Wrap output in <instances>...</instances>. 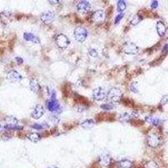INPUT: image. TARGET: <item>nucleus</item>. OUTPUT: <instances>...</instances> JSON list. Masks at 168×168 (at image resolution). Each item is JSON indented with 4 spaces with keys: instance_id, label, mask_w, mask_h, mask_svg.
<instances>
[{
    "instance_id": "36",
    "label": "nucleus",
    "mask_w": 168,
    "mask_h": 168,
    "mask_svg": "<svg viewBox=\"0 0 168 168\" xmlns=\"http://www.w3.org/2000/svg\"><path fill=\"white\" fill-rule=\"evenodd\" d=\"M136 85V82L132 83V84H131V86H130V89H131V90H132V91H133L134 92H138V89H137V88L135 87Z\"/></svg>"
},
{
    "instance_id": "38",
    "label": "nucleus",
    "mask_w": 168,
    "mask_h": 168,
    "mask_svg": "<svg viewBox=\"0 0 168 168\" xmlns=\"http://www.w3.org/2000/svg\"><path fill=\"white\" fill-rule=\"evenodd\" d=\"M49 3H53L52 4H57L58 3H61V1H51V0H50Z\"/></svg>"
},
{
    "instance_id": "10",
    "label": "nucleus",
    "mask_w": 168,
    "mask_h": 168,
    "mask_svg": "<svg viewBox=\"0 0 168 168\" xmlns=\"http://www.w3.org/2000/svg\"><path fill=\"white\" fill-rule=\"evenodd\" d=\"M23 76L15 70H11L7 73V79L11 81H21Z\"/></svg>"
},
{
    "instance_id": "39",
    "label": "nucleus",
    "mask_w": 168,
    "mask_h": 168,
    "mask_svg": "<svg viewBox=\"0 0 168 168\" xmlns=\"http://www.w3.org/2000/svg\"><path fill=\"white\" fill-rule=\"evenodd\" d=\"M48 168H58V167H53V166H52V167H49Z\"/></svg>"
},
{
    "instance_id": "15",
    "label": "nucleus",
    "mask_w": 168,
    "mask_h": 168,
    "mask_svg": "<svg viewBox=\"0 0 168 168\" xmlns=\"http://www.w3.org/2000/svg\"><path fill=\"white\" fill-rule=\"evenodd\" d=\"M156 30H157L159 36L162 37V36L165 35L166 31H167V28H166V25H165V24L163 22H157V24H156Z\"/></svg>"
},
{
    "instance_id": "13",
    "label": "nucleus",
    "mask_w": 168,
    "mask_h": 168,
    "mask_svg": "<svg viewBox=\"0 0 168 168\" xmlns=\"http://www.w3.org/2000/svg\"><path fill=\"white\" fill-rule=\"evenodd\" d=\"M111 162H112V158L107 154L102 155L101 156H99V158H98V162L102 166H105V167L109 166L111 164Z\"/></svg>"
},
{
    "instance_id": "28",
    "label": "nucleus",
    "mask_w": 168,
    "mask_h": 168,
    "mask_svg": "<svg viewBox=\"0 0 168 168\" xmlns=\"http://www.w3.org/2000/svg\"><path fill=\"white\" fill-rule=\"evenodd\" d=\"M45 124H34V125H32V128L33 129H35V130H42V129H44V127H46L47 125H44Z\"/></svg>"
},
{
    "instance_id": "35",
    "label": "nucleus",
    "mask_w": 168,
    "mask_h": 168,
    "mask_svg": "<svg viewBox=\"0 0 168 168\" xmlns=\"http://www.w3.org/2000/svg\"><path fill=\"white\" fill-rule=\"evenodd\" d=\"M15 61H16V62L19 65H21V64H23V62H24V60L22 59L21 57H19V56H16L15 57Z\"/></svg>"
},
{
    "instance_id": "24",
    "label": "nucleus",
    "mask_w": 168,
    "mask_h": 168,
    "mask_svg": "<svg viewBox=\"0 0 168 168\" xmlns=\"http://www.w3.org/2000/svg\"><path fill=\"white\" fill-rule=\"evenodd\" d=\"M101 109H103V110H106V111H109V110H112V109H114V104L111 103H103L102 104L101 106Z\"/></svg>"
},
{
    "instance_id": "17",
    "label": "nucleus",
    "mask_w": 168,
    "mask_h": 168,
    "mask_svg": "<svg viewBox=\"0 0 168 168\" xmlns=\"http://www.w3.org/2000/svg\"><path fill=\"white\" fill-rule=\"evenodd\" d=\"M118 166L121 168H132L133 163L128 159H123L118 162Z\"/></svg>"
},
{
    "instance_id": "32",
    "label": "nucleus",
    "mask_w": 168,
    "mask_h": 168,
    "mask_svg": "<svg viewBox=\"0 0 168 168\" xmlns=\"http://www.w3.org/2000/svg\"><path fill=\"white\" fill-rule=\"evenodd\" d=\"M50 120L54 124V125H56V124H57L58 122H59V119L56 117V116H51L50 118Z\"/></svg>"
},
{
    "instance_id": "8",
    "label": "nucleus",
    "mask_w": 168,
    "mask_h": 168,
    "mask_svg": "<svg viewBox=\"0 0 168 168\" xmlns=\"http://www.w3.org/2000/svg\"><path fill=\"white\" fill-rule=\"evenodd\" d=\"M124 52L128 55H136L139 52V47L135 43H126L123 47Z\"/></svg>"
},
{
    "instance_id": "7",
    "label": "nucleus",
    "mask_w": 168,
    "mask_h": 168,
    "mask_svg": "<svg viewBox=\"0 0 168 168\" xmlns=\"http://www.w3.org/2000/svg\"><path fill=\"white\" fill-rule=\"evenodd\" d=\"M76 9H77L78 12H80V13L87 14V13H89L91 11L92 5H91V4L88 1L83 0V1H80L76 4Z\"/></svg>"
},
{
    "instance_id": "34",
    "label": "nucleus",
    "mask_w": 168,
    "mask_h": 168,
    "mask_svg": "<svg viewBox=\"0 0 168 168\" xmlns=\"http://www.w3.org/2000/svg\"><path fill=\"white\" fill-rule=\"evenodd\" d=\"M151 7V9H156L158 7V1H156V0H155V1H152Z\"/></svg>"
},
{
    "instance_id": "21",
    "label": "nucleus",
    "mask_w": 168,
    "mask_h": 168,
    "mask_svg": "<svg viewBox=\"0 0 168 168\" xmlns=\"http://www.w3.org/2000/svg\"><path fill=\"white\" fill-rule=\"evenodd\" d=\"M28 139L30 141H33V142H37L40 140V136L39 135L38 133H35V132H33L30 133L29 136H28Z\"/></svg>"
},
{
    "instance_id": "2",
    "label": "nucleus",
    "mask_w": 168,
    "mask_h": 168,
    "mask_svg": "<svg viewBox=\"0 0 168 168\" xmlns=\"http://www.w3.org/2000/svg\"><path fill=\"white\" fill-rule=\"evenodd\" d=\"M74 36L77 41L84 42L86 40L87 36V31L85 28L78 26L74 30Z\"/></svg>"
},
{
    "instance_id": "23",
    "label": "nucleus",
    "mask_w": 168,
    "mask_h": 168,
    "mask_svg": "<svg viewBox=\"0 0 168 168\" xmlns=\"http://www.w3.org/2000/svg\"><path fill=\"white\" fill-rule=\"evenodd\" d=\"M6 130H22L23 127L21 126H18V125H6L4 126Z\"/></svg>"
},
{
    "instance_id": "33",
    "label": "nucleus",
    "mask_w": 168,
    "mask_h": 168,
    "mask_svg": "<svg viewBox=\"0 0 168 168\" xmlns=\"http://www.w3.org/2000/svg\"><path fill=\"white\" fill-rule=\"evenodd\" d=\"M168 103V95H166V96H164L162 99V101H161V104L162 105H165V104H167Z\"/></svg>"
},
{
    "instance_id": "11",
    "label": "nucleus",
    "mask_w": 168,
    "mask_h": 168,
    "mask_svg": "<svg viewBox=\"0 0 168 168\" xmlns=\"http://www.w3.org/2000/svg\"><path fill=\"white\" fill-rule=\"evenodd\" d=\"M44 114H45V109L41 105H36L31 113V117L33 119H39L43 116Z\"/></svg>"
},
{
    "instance_id": "22",
    "label": "nucleus",
    "mask_w": 168,
    "mask_h": 168,
    "mask_svg": "<svg viewBox=\"0 0 168 168\" xmlns=\"http://www.w3.org/2000/svg\"><path fill=\"white\" fill-rule=\"evenodd\" d=\"M131 118H133V115L128 113H124L119 115V120L121 121H129Z\"/></svg>"
},
{
    "instance_id": "20",
    "label": "nucleus",
    "mask_w": 168,
    "mask_h": 168,
    "mask_svg": "<svg viewBox=\"0 0 168 168\" xmlns=\"http://www.w3.org/2000/svg\"><path fill=\"white\" fill-rule=\"evenodd\" d=\"M126 9V4L124 0H119L117 1V11L118 12H124Z\"/></svg>"
},
{
    "instance_id": "18",
    "label": "nucleus",
    "mask_w": 168,
    "mask_h": 168,
    "mask_svg": "<svg viewBox=\"0 0 168 168\" xmlns=\"http://www.w3.org/2000/svg\"><path fill=\"white\" fill-rule=\"evenodd\" d=\"M94 125H95V121L93 119H90L84 120L81 124V126L82 128H84V129H89V128L92 127Z\"/></svg>"
},
{
    "instance_id": "37",
    "label": "nucleus",
    "mask_w": 168,
    "mask_h": 168,
    "mask_svg": "<svg viewBox=\"0 0 168 168\" xmlns=\"http://www.w3.org/2000/svg\"><path fill=\"white\" fill-rule=\"evenodd\" d=\"M167 49H168V45H164V47H163V49H162V53H165V52H167Z\"/></svg>"
},
{
    "instance_id": "6",
    "label": "nucleus",
    "mask_w": 168,
    "mask_h": 168,
    "mask_svg": "<svg viewBox=\"0 0 168 168\" xmlns=\"http://www.w3.org/2000/svg\"><path fill=\"white\" fill-rule=\"evenodd\" d=\"M92 21L94 22L97 25H101L103 24L104 19H105V13L104 11L102 9L99 10H96L95 12H93L92 15Z\"/></svg>"
},
{
    "instance_id": "19",
    "label": "nucleus",
    "mask_w": 168,
    "mask_h": 168,
    "mask_svg": "<svg viewBox=\"0 0 168 168\" xmlns=\"http://www.w3.org/2000/svg\"><path fill=\"white\" fill-rule=\"evenodd\" d=\"M146 120L148 123L151 124V125H154V126H158V125H160V123H161L160 119H157V118L151 117V116H150V117H146Z\"/></svg>"
},
{
    "instance_id": "16",
    "label": "nucleus",
    "mask_w": 168,
    "mask_h": 168,
    "mask_svg": "<svg viewBox=\"0 0 168 168\" xmlns=\"http://www.w3.org/2000/svg\"><path fill=\"white\" fill-rule=\"evenodd\" d=\"M30 88L34 92H39L40 91V86L35 79H31L30 81Z\"/></svg>"
},
{
    "instance_id": "12",
    "label": "nucleus",
    "mask_w": 168,
    "mask_h": 168,
    "mask_svg": "<svg viewBox=\"0 0 168 168\" xmlns=\"http://www.w3.org/2000/svg\"><path fill=\"white\" fill-rule=\"evenodd\" d=\"M55 14L53 12H46V13H43L40 15V19L42 20L43 23L45 25H49L50 23H52L54 20Z\"/></svg>"
},
{
    "instance_id": "29",
    "label": "nucleus",
    "mask_w": 168,
    "mask_h": 168,
    "mask_svg": "<svg viewBox=\"0 0 168 168\" xmlns=\"http://www.w3.org/2000/svg\"><path fill=\"white\" fill-rule=\"evenodd\" d=\"M162 128L164 132H165L166 134H168V119L165 120L162 123Z\"/></svg>"
},
{
    "instance_id": "25",
    "label": "nucleus",
    "mask_w": 168,
    "mask_h": 168,
    "mask_svg": "<svg viewBox=\"0 0 168 168\" xmlns=\"http://www.w3.org/2000/svg\"><path fill=\"white\" fill-rule=\"evenodd\" d=\"M7 125H17L18 120L14 117H7L5 119Z\"/></svg>"
},
{
    "instance_id": "1",
    "label": "nucleus",
    "mask_w": 168,
    "mask_h": 168,
    "mask_svg": "<svg viewBox=\"0 0 168 168\" xmlns=\"http://www.w3.org/2000/svg\"><path fill=\"white\" fill-rule=\"evenodd\" d=\"M122 98V92L118 87H112L107 94V99L110 103H119Z\"/></svg>"
},
{
    "instance_id": "14",
    "label": "nucleus",
    "mask_w": 168,
    "mask_h": 168,
    "mask_svg": "<svg viewBox=\"0 0 168 168\" xmlns=\"http://www.w3.org/2000/svg\"><path fill=\"white\" fill-rule=\"evenodd\" d=\"M24 39L27 41H30L33 43L40 44V40L38 39V37H36L35 35H33L32 33H25L24 34Z\"/></svg>"
},
{
    "instance_id": "4",
    "label": "nucleus",
    "mask_w": 168,
    "mask_h": 168,
    "mask_svg": "<svg viewBox=\"0 0 168 168\" xmlns=\"http://www.w3.org/2000/svg\"><path fill=\"white\" fill-rule=\"evenodd\" d=\"M107 92L103 87H96L92 91V97L97 101H102L105 98H107Z\"/></svg>"
},
{
    "instance_id": "27",
    "label": "nucleus",
    "mask_w": 168,
    "mask_h": 168,
    "mask_svg": "<svg viewBox=\"0 0 168 168\" xmlns=\"http://www.w3.org/2000/svg\"><path fill=\"white\" fill-rule=\"evenodd\" d=\"M142 20V18H141V16H139V15H137V16H136L132 20H131V24L133 25H138L140 22Z\"/></svg>"
},
{
    "instance_id": "5",
    "label": "nucleus",
    "mask_w": 168,
    "mask_h": 168,
    "mask_svg": "<svg viewBox=\"0 0 168 168\" xmlns=\"http://www.w3.org/2000/svg\"><path fill=\"white\" fill-rule=\"evenodd\" d=\"M160 143H161V138L156 134L152 133L147 136V144L149 146L156 148L160 145Z\"/></svg>"
},
{
    "instance_id": "26",
    "label": "nucleus",
    "mask_w": 168,
    "mask_h": 168,
    "mask_svg": "<svg viewBox=\"0 0 168 168\" xmlns=\"http://www.w3.org/2000/svg\"><path fill=\"white\" fill-rule=\"evenodd\" d=\"M145 168H159L158 165L155 162H149L148 163L146 164Z\"/></svg>"
},
{
    "instance_id": "40",
    "label": "nucleus",
    "mask_w": 168,
    "mask_h": 168,
    "mask_svg": "<svg viewBox=\"0 0 168 168\" xmlns=\"http://www.w3.org/2000/svg\"><path fill=\"white\" fill-rule=\"evenodd\" d=\"M0 130H1V125H0Z\"/></svg>"
},
{
    "instance_id": "30",
    "label": "nucleus",
    "mask_w": 168,
    "mask_h": 168,
    "mask_svg": "<svg viewBox=\"0 0 168 168\" xmlns=\"http://www.w3.org/2000/svg\"><path fill=\"white\" fill-rule=\"evenodd\" d=\"M123 18H124V14H119V15H117L116 18H115V19H114V24H115V25H118Z\"/></svg>"
},
{
    "instance_id": "31",
    "label": "nucleus",
    "mask_w": 168,
    "mask_h": 168,
    "mask_svg": "<svg viewBox=\"0 0 168 168\" xmlns=\"http://www.w3.org/2000/svg\"><path fill=\"white\" fill-rule=\"evenodd\" d=\"M89 55L92 56V57H97L98 56V52L95 49H90L89 50Z\"/></svg>"
},
{
    "instance_id": "3",
    "label": "nucleus",
    "mask_w": 168,
    "mask_h": 168,
    "mask_svg": "<svg viewBox=\"0 0 168 168\" xmlns=\"http://www.w3.org/2000/svg\"><path fill=\"white\" fill-rule=\"evenodd\" d=\"M56 43L57 45V46L59 48H61V49H66L69 45L70 40H69V39L65 35L60 34L56 38Z\"/></svg>"
},
{
    "instance_id": "9",
    "label": "nucleus",
    "mask_w": 168,
    "mask_h": 168,
    "mask_svg": "<svg viewBox=\"0 0 168 168\" xmlns=\"http://www.w3.org/2000/svg\"><path fill=\"white\" fill-rule=\"evenodd\" d=\"M46 107L50 112H57L60 110V103L57 99H50L46 103Z\"/></svg>"
}]
</instances>
